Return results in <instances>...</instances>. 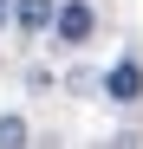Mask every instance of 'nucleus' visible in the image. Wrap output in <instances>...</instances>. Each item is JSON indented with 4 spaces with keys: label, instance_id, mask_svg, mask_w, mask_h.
<instances>
[{
    "label": "nucleus",
    "instance_id": "f257e3e1",
    "mask_svg": "<svg viewBox=\"0 0 143 149\" xmlns=\"http://www.w3.org/2000/svg\"><path fill=\"white\" fill-rule=\"evenodd\" d=\"M91 33H98V13H91V0H59L52 39H59V45H85Z\"/></svg>",
    "mask_w": 143,
    "mask_h": 149
},
{
    "label": "nucleus",
    "instance_id": "f03ea898",
    "mask_svg": "<svg viewBox=\"0 0 143 149\" xmlns=\"http://www.w3.org/2000/svg\"><path fill=\"white\" fill-rule=\"evenodd\" d=\"M104 91L117 97V104H137V97H143V65H137V58H117V65L104 71Z\"/></svg>",
    "mask_w": 143,
    "mask_h": 149
},
{
    "label": "nucleus",
    "instance_id": "7ed1b4c3",
    "mask_svg": "<svg viewBox=\"0 0 143 149\" xmlns=\"http://www.w3.org/2000/svg\"><path fill=\"white\" fill-rule=\"evenodd\" d=\"M13 19H20V33H52L59 0H20V7H13Z\"/></svg>",
    "mask_w": 143,
    "mask_h": 149
},
{
    "label": "nucleus",
    "instance_id": "20e7f679",
    "mask_svg": "<svg viewBox=\"0 0 143 149\" xmlns=\"http://www.w3.org/2000/svg\"><path fill=\"white\" fill-rule=\"evenodd\" d=\"M0 149H26V117H0Z\"/></svg>",
    "mask_w": 143,
    "mask_h": 149
},
{
    "label": "nucleus",
    "instance_id": "39448f33",
    "mask_svg": "<svg viewBox=\"0 0 143 149\" xmlns=\"http://www.w3.org/2000/svg\"><path fill=\"white\" fill-rule=\"evenodd\" d=\"M7 7H13V0H0V26H7Z\"/></svg>",
    "mask_w": 143,
    "mask_h": 149
}]
</instances>
